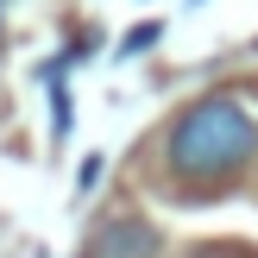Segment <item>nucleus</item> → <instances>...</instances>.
Listing matches in <instances>:
<instances>
[{
    "instance_id": "nucleus-1",
    "label": "nucleus",
    "mask_w": 258,
    "mask_h": 258,
    "mask_svg": "<svg viewBox=\"0 0 258 258\" xmlns=\"http://www.w3.org/2000/svg\"><path fill=\"white\" fill-rule=\"evenodd\" d=\"M252 158H258V113L239 95H202L164 139V164L196 183H221L246 170Z\"/></svg>"
},
{
    "instance_id": "nucleus-2",
    "label": "nucleus",
    "mask_w": 258,
    "mask_h": 258,
    "mask_svg": "<svg viewBox=\"0 0 258 258\" xmlns=\"http://www.w3.org/2000/svg\"><path fill=\"white\" fill-rule=\"evenodd\" d=\"M82 258H158V227L151 221H133V214H113V221L95 227Z\"/></svg>"
},
{
    "instance_id": "nucleus-4",
    "label": "nucleus",
    "mask_w": 258,
    "mask_h": 258,
    "mask_svg": "<svg viewBox=\"0 0 258 258\" xmlns=\"http://www.w3.org/2000/svg\"><path fill=\"white\" fill-rule=\"evenodd\" d=\"M95 183H101V158H88V164H82V183H76V189H82V196H88V189H95Z\"/></svg>"
},
{
    "instance_id": "nucleus-3",
    "label": "nucleus",
    "mask_w": 258,
    "mask_h": 258,
    "mask_svg": "<svg viewBox=\"0 0 258 258\" xmlns=\"http://www.w3.org/2000/svg\"><path fill=\"white\" fill-rule=\"evenodd\" d=\"M151 38H158V25H139V32H133V38H126V44H120V50H126V57H133V50H145V44H151Z\"/></svg>"
}]
</instances>
